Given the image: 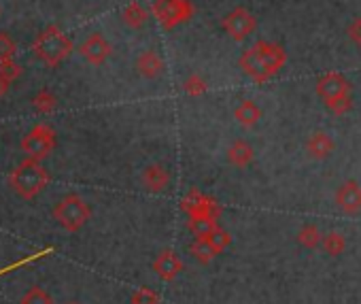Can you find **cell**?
Instances as JSON below:
<instances>
[{"label":"cell","mask_w":361,"mask_h":304,"mask_svg":"<svg viewBox=\"0 0 361 304\" xmlns=\"http://www.w3.org/2000/svg\"><path fill=\"white\" fill-rule=\"evenodd\" d=\"M287 62V54L281 45L270 41H257L240 56V68L247 77L257 83H266L272 79Z\"/></svg>","instance_id":"1"},{"label":"cell","mask_w":361,"mask_h":304,"mask_svg":"<svg viewBox=\"0 0 361 304\" xmlns=\"http://www.w3.org/2000/svg\"><path fill=\"white\" fill-rule=\"evenodd\" d=\"M9 183H11V188H13L22 198L32 200V198H37V196L45 190V186L49 183V173L45 171V166H43L39 160L28 158V160H24V162L11 173Z\"/></svg>","instance_id":"2"},{"label":"cell","mask_w":361,"mask_h":304,"mask_svg":"<svg viewBox=\"0 0 361 304\" xmlns=\"http://www.w3.org/2000/svg\"><path fill=\"white\" fill-rule=\"evenodd\" d=\"M73 51L71 39L58 28V26H47L35 41V54L41 62L47 66L56 68L60 66Z\"/></svg>","instance_id":"3"},{"label":"cell","mask_w":361,"mask_h":304,"mask_svg":"<svg viewBox=\"0 0 361 304\" xmlns=\"http://www.w3.org/2000/svg\"><path fill=\"white\" fill-rule=\"evenodd\" d=\"M90 217L92 209L79 194H68L54 207V219L66 232H79L90 221Z\"/></svg>","instance_id":"4"},{"label":"cell","mask_w":361,"mask_h":304,"mask_svg":"<svg viewBox=\"0 0 361 304\" xmlns=\"http://www.w3.org/2000/svg\"><path fill=\"white\" fill-rule=\"evenodd\" d=\"M151 11L164 30H172L194 18V5L190 0H153Z\"/></svg>","instance_id":"5"},{"label":"cell","mask_w":361,"mask_h":304,"mask_svg":"<svg viewBox=\"0 0 361 304\" xmlns=\"http://www.w3.org/2000/svg\"><path fill=\"white\" fill-rule=\"evenodd\" d=\"M56 149V132L47 123H37L24 138H22V151L32 160H43Z\"/></svg>","instance_id":"6"},{"label":"cell","mask_w":361,"mask_h":304,"mask_svg":"<svg viewBox=\"0 0 361 304\" xmlns=\"http://www.w3.org/2000/svg\"><path fill=\"white\" fill-rule=\"evenodd\" d=\"M221 28L234 39V41H245L249 35H253V30L257 28V20L255 16L245 9V7H236L232 9L224 20H221Z\"/></svg>","instance_id":"7"},{"label":"cell","mask_w":361,"mask_h":304,"mask_svg":"<svg viewBox=\"0 0 361 304\" xmlns=\"http://www.w3.org/2000/svg\"><path fill=\"white\" fill-rule=\"evenodd\" d=\"M348 94H350V83L340 73H325L317 81V96L323 100V104L334 102V100L348 96Z\"/></svg>","instance_id":"8"},{"label":"cell","mask_w":361,"mask_h":304,"mask_svg":"<svg viewBox=\"0 0 361 304\" xmlns=\"http://www.w3.org/2000/svg\"><path fill=\"white\" fill-rule=\"evenodd\" d=\"M336 207L344 215L361 213V186L355 179H346L336 190Z\"/></svg>","instance_id":"9"},{"label":"cell","mask_w":361,"mask_h":304,"mask_svg":"<svg viewBox=\"0 0 361 304\" xmlns=\"http://www.w3.org/2000/svg\"><path fill=\"white\" fill-rule=\"evenodd\" d=\"M79 54H81L83 60H87L90 64L100 66V64H104V62L111 58L113 47H111V43H109L100 32H94V35H90V37L81 43Z\"/></svg>","instance_id":"10"},{"label":"cell","mask_w":361,"mask_h":304,"mask_svg":"<svg viewBox=\"0 0 361 304\" xmlns=\"http://www.w3.org/2000/svg\"><path fill=\"white\" fill-rule=\"evenodd\" d=\"M183 211L190 217H217L219 215L217 202L200 192H192L190 196L183 198Z\"/></svg>","instance_id":"11"},{"label":"cell","mask_w":361,"mask_h":304,"mask_svg":"<svg viewBox=\"0 0 361 304\" xmlns=\"http://www.w3.org/2000/svg\"><path fill=\"white\" fill-rule=\"evenodd\" d=\"M153 270H155V274H157L161 281H172V279H176L180 272H183V262H180V257L176 255V251L164 249V251L155 257Z\"/></svg>","instance_id":"12"},{"label":"cell","mask_w":361,"mask_h":304,"mask_svg":"<svg viewBox=\"0 0 361 304\" xmlns=\"http://www.w3.org/2000/svg\"><path fill=\"white\" fill-rule=\"evenodd\" d=\"M334 149H336L334 138L327 132H323V130H317V132H312L306 138V154L312 160H325V158H329L334 154Z\"/></svg>","instance_id":"13"},{"label":"cell","mask_w":361,"mask_h":304,"mask_svg":"<svg viewBox=\"0 0 361 304\" xmlns=\"http://www.w3.org/2000/svg\"><path fill=\"white\" fill-rule=\"evenodd\" d=\"M140 181H142V186H145L147 192L159 194V192H166L168 190V186H170V173L161 164H151V166H147L142 171Z\"/></svg>","instance_id":"14"},{"label":"cell","mask_w":361,"mask_h":304,"mask_svg":"<svg viewBox=\"0 0 361 304\" xmlns=\"http://www.w3.org/2000/svg\"><path fill=\"white\" fill-rule=\"evenodd\" d=\"M134 66H136V73H138L140 77H145V79H157V77L164 75V60H161V56L155 54L153 49L142 51V54L136 58Z\"/></svg>","instance_id":"15"},{"label":"cell","mask_w":361,"mask_h":304,"mask_svg":"<svg viewBox=\"0 0 361 304\" xmlns=\"http://www.w3.org/2000/svg\"><path fill=\"white\" fill-rule=\"evenodd\" d=\"M228 162L236 169H247L253 158H255V151L253 147L245 140V138H236L230 147H228Z\"/></svg>","instance_id":"16"},{"label":"cell","mask_w":361,"mask_h":304,"mask_svg":"<svg viewBox=\"0 0 361 304\" xmlns=\"http://www.w3.org/2000/svg\"><path fill=\"white\" fill-rule=\"evenodd\" d=\"M234 119L245 128H253L262 119V109L253 100H243L234 111Z\"/></svg>","instance_id":"17"},{"label":"cell","mask_w":361,"mask_h":304,"mask_svg":"<svg viewBox=\"0 0 361 304\" xmlns=\"http://www.w3.org/2000/svg\"><path fill=\"white\" fill-rule=\"evenodd\" d=\"M123 24L128 26V28H132V30H138V28H142L145 24H147V20H149V13H147V9L140 5V3H130L126 9H123Z\"/></svg>","instance_id":"18"},{"label":"cell","mask_w":361,"mask_h":304,"mask_svg":"<svg viewBox=\"0 0 361 304\" xmlns=\"http://www.w3.org/2000/svg\"><path fill=\"white\" fill-rule=\"evenodd\" d=\"M298 243L306 249H317L321 243H323V234L319 230L317 224H304L300 230H298Z\"/></svg>","instance_id":"19"},{"label":"cell","mask_w":361,"mask_h":304,"mask_svg":"<svg viewBox=\"0 0 361 304\" xmlns=\"http://www.w3.org/2000/svg\"><path fill=\"white\" fill-rule=\"evenodd\" d=\"M188 228L194 232L196 238H207V236H211L219 226H217V217H190Z\"/></svg>","instance_id":"20"},{"label":"cell","mask_w":361,"mask_h":304,"mask_svg":"<svg viewBox=\"0 0 361 304\" xmlns=\"http://www.w3.org/2000/svg\"><path fill=\"white\" fill-rule=\"evenodd\" d=\"M192 255L200 262V264H209V262H213L219 253H217V249L213 247V243L209 241V238H196L194 243H192Z\"/></svg>","instance_id":"21"},{"label":"cell","mask_w":361,"mask_h":304,"mask_svg":"<svg viewBox=\"0 0 361 304\" xmlns=\"http://www.w3.org/2000/svg\"><path fill=\"white\" fill-rule=\"evenodd\" d=\"M323 251L331 257H338L344 249H346V241H344V234L340 232H327L323 236V243H321Z\"/></svg>","instance_id":"22"},{"label":"cell","mask_w":361,"mask_h":304,"mask_svg":"<svg viewBox=\"0 0 361 304\" xmlns=\"http://www.w3.org/2000/svg\"><path fill=\"white\" fill-rule=\"evenodd\" d=\"M35 109L39 111V113H43V115H47V113H51L56 107H58V98L49 92V90H43V92H39L37 96H35Z\"/></svg>","instance_id":"23"},{"label":"cell","mask_w":361,"mask_h":304,"mask_svg":"<svg viewBox=\"0 0 361 304\" xmlns=\"http://www.w3.org/2000/svg\"><path fill=\"white\" fill-rule=\"evenodd\" d=\"M183 90H185V94H190V96H202V94H207L209 83H207V79H204L202 75H190V77L185 79V83H183Z\"/></svg>","instance_id":"24"},{"label":"cell","mask_w":361,"mask_h":304,"mask_svg":"<svg viewBox=\"0 0 361 304\" xmlns=\"http://www.w3.org/2000/svg\"><path fill=\"white\" fill-rule=\"evenodd\" d=\"M22 304H54L51 296L41 289V287H32L24 298H22Z\"/></svg>","instance_id":"25"},{"label":"cell","mask_w":361,"mask_h":304,"mask_svg":"<svg viewBox=\"0 0 361 304\" xmlns=\"http://www.w3.org/2000/svg\"><path fill=\"white\" fill-rule=\"evenodd\" d=\"M132 304H159V298L153 289L140 287L132 293Z\"/></svg>","instance_id":"26"},{"label":"cell","mask_w":361,"mask_h":304,"mask_svg":"<svg viewBox=\"0 0 361 304\" xmlns=\"http://www.w3.org/2000/svg\"><path fill=\"white\" fill-rule=\"evenodd\" d=\"M211 243H213V247L217 249V253H221L224 249H228L230 247V243H232V236H230V232H226V230H221V228H217L211 236H207Z\"/></svg>","instance_id":"27"},{"label":"cell","mask_w":361,"mask_h":304,"mask_svg":"<svg viewBox=\"0 0 361 304\" xmlns=\"http://www.w3.org/2000/svg\"><path fill=\"white\" fill-rule=\"evenodd\" d=\"M13 54H16V43L11 41L7 32H0V62L11 60Z\"/></svg>","instance_id":"28"},{"label":"cell","mask_w":361,"mask_h":304,"mask_svg":"<svg viewBox=\"0 0 361 304\" xmlns=\"http://www.w3.org/2000/svg\"><path fill=\"white\" fill-rule=\"evenodd\" d=\"M334 115H344V113H348L350 109H353V98H350V94L348 96H342V98H338V100H334V102H327L325 104Z\"/></svg>","instance_id":"29"},{"label":"cell","mask_w":361,"mask_h":304,"mask_svg":"<svg viewBox=\"0 0 361 304\" xmlns=\"http://www.w3.org/2000/svg\"><path fill=\"white\" fill-rule=\"evenodd\" d=\"M20 75H22V66L16 64L13 60L0 62V77H5V79H9V81H16Z\"/></svg>","instance_id":"30"},{"label":"cell","mask_w":361,"mask_h":304,"mask_svg":"<svg viewBox=\"0 0 361 304\" xmlns=\"http://www.w3.org/2000/svg\"><path fill=\"white\" fill-rule=\"evenodd\" d=\"M346 35H348V39H350L355 45L361 47V18H357V20L350 22V26L346 28Z\"/></svg>","instance_id":"31"},{"label":"cell","mask_w":361,"mask_h":304,"mask_svg":"<svg viewBox=\"0 0 361 304\" xmlns=\"http://www.w3.org/2000/svg\"><path fill=\"white\" fill-rule=\"evenodd\" d=\"M9 85H11V81L9 79H5V77H0V98H3L7 92H9Z\"/></svg>","instance_id":"32"},{"label":"cell","mask_w":361,"mask_h":304,"mask_svg":"<svg viewBox=\"0 0 361 304\" xmlns=\"http://www.w3.org/2000/svg\"><path fill=\"white\" fill-rule=\"evenodd\" d=\"M73 304H75V302H73Z\"/></svg>","instance_id":"33"}]
</instances>
